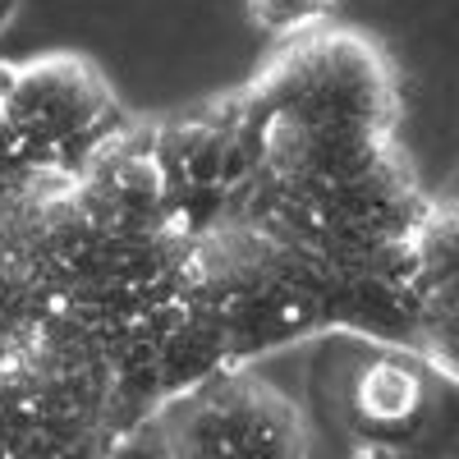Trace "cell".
I'll list each match as a JSON object with an SVG mask.
<instances>
[{
	"mask_svg": "<svg viewBox=\"0 0 459 459\" xmlns=\"http://www.w3.org/2000/svg\"><path fill=\"white\" fill-rule=\"evenodd\" d=\"M248 161L244 203L285 216L400 161V79L359 28L285 37L253 79L221 97Z\"/></svg>",
	"mask_w": 459,
	"mask_h": 459,
	"instance_id": "6da1fadb",
	"label": "cell"
},
{
	"mask_svg": "<svg viewBox=\"0 0 459 459\" xmlns=\"http://www.w3.org/2000/svg\"><path fill=\"white\" fill-rule=\"evenodd\" d=\"M441 391L446 381L409 344L340 335L331 409L340 432L354 437L359 450H381V455L413 450L437 428Z\"/></svg>",
	"mask_w": 459,
	"mask_h": 459,
	"instance_id": "7a4b0ae2",
	"label": "cell"
},
{
	"mask_svg": "<svg viewBox=\"0 0 459 459\" xmlns=\"http://www.w3.org/2000/svg\"><path fill=\"white\" fill-rule=\"evenodd\" d=\"M166 446L170 459H308V428L281 386L239 368L179 400Z\"/></svg>",
	"mask_w": 459,
	"mask_h": 459,
	"instance_id": "3957f363",
	"label": "cell"
},
{
	"mask_svg": "<svg viewBox=\"0 0 459 459\" xmlns=\"http://www.w3.org/2000/svg\"><path fill=\"white\" fill-rule=\"evenodd\" d=\"M404 290L418 317L459 308V198L428 203L423 221L413 225L404 248Z\"/></svg>",
	"mask_w": 459,
	"mask_h": 459,
	"instance_id": "277c9868",
	"label": "cell"
},
{
	"mask_svg": "<svg viewBox=\"0 0 459 459\" xmlns=\"http://www.w3.org/2000/svg\"><path fill=\"white\" fill-rule=\"evenodd\" d=\"M413 354L423 359L446 386L459 391V308H446V313H428L418 317V331H413Z\"/></svg>",
	"mask_w": 459,
	"mask_h": 459,
	"instance_id": "5b68a950",
	"label": "cell"
},
{
	"mask_svg": "<svg viewBox=\"0 0 459 459\" xmlns=\"http://www.w3.org/2000/svg\"><path fill=\"white\" fill-rule=\"evenodd\" d=\"M248 5V19L266 32V37H299L308 28H322L331 19V5L335 0H244Z\"/></svg>",
	"mask_w": 459,
	"mask_h": 459,
	"instance_id": "8992f818",
	"label": "cell"
},
{
	"mask_svg": "<svg viewBox=\"0 0 459 459\" xmlns=\"http://www.w3.org/2000/svg\"><path fill=\"white\" fill-rule=\"evenodd\" d=\"M19 10H23V0H0V37H5V32L14 28Z\"/></svg>",
	"mask_w": 459,
	"mask_h": 459,
	"instance_id": "52a82bcc",
	"label": "cell"
}]
</instances>
